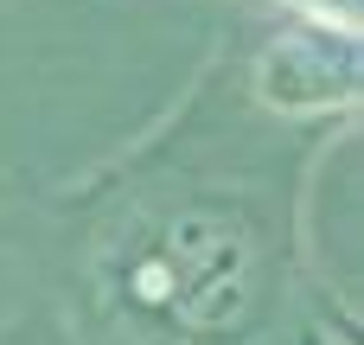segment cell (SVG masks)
I'll return each mask as SVG.
<instances>
[{
  "label": "cell",
  "mask_w": 364,
  "mask_h": 345,
  "mask_svg": "<svg viewBox=\"0 0 364 345\" xmlns=\"http://www.w3.org/2000/svg\"><path fill=\"white\" fill-rule=\"evenodd\" d=\"M301 345H326V339H320V333H301Z\"/></svg>",
  "instance_id": "2"
},
{
  "label": "cell",
  "mask_w": 364,
  "mask_h": 345,
  "mask_svg": "<svg viewBox=\"0 0 364 345\" xmlns=\"http://www.w3.org/2000/svg\"><path fill=\"white\" fill-rule=\"evenodd\" d=\"M326 320H333V333H339L346 345H364V320H352L346 307H326Z\"/></svg>",
  "instance_id": "1"
}]
</instances>
